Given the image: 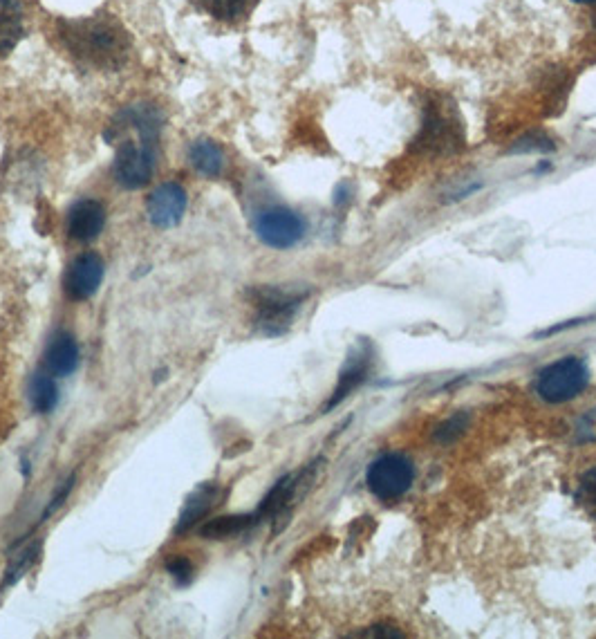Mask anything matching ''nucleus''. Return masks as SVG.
<instances>
[{
	"instance_id": "nucleus-23",
	"label": "nucleus",
	"mask_w": 596,
	"mask_h": 639,
	"mask_svg": "<svg viewBox=\"0 0 596 639\" xmlns=\"http://www.w3.org/2000/svg\"><path fill=\"white\" fill-rule=\"evenodd\" d=\"M532 151H554V144L547 140L545 135H527L520 140L514 148H511V153H532Z\"/></svg>"
},
{
	"instance_id": "nucleus-14",
	"label": "nucleus",
	"mask_w": 596,
	"mask_h": 639,
	"mask_svg": "<svg viewBox=\"0 0 596 639\" xmlns=\"http://www.w3.org/2000/svg\"><path fill=\"white\" fill-rule=\"evenodd\" d=\"M307 474V471H305ZM305 474H298V476H285L278 480V483L272 487V492H269L263 503H260L258 512L254 514L256 521H265V518H276L281 516L287 507L292 505V500L296 498L298 494V487L303 485V478Z\"/></svg>"
},
{
	"instance_id": "nucleus-21",
	"label": "nucleus",
	"mask_w": 596,
	"mask_h": 639,
	"mask_svg": "<svg viewBox=\"0 0 596 639\" xmlns=\"http://www.w3.org/2000/svg\"><path fill=\"white\" fill-rule=\"evenodd\" d=\"M576 500L592 518H596V467L585 471L576 489Z\"/></svg>"
},
{
	"instance_id": "nucleus-9",
	"label": "nucleus",
	"mask_w": 596,
	"mask_h": 639,
	"mask_svg": "<svg viewBox=\"0 0 596 639\" xmlns=\"http://www.w3.org/2000/svg\"><path fill=\"white\" fill-rule=\"evenodd\" d=\"M106 225V209L97 200H79L68 213V234L74 240H95Z\"/></svg>"
},
{
	"instance_id": "nucleus-12",
	"label": "nucleus",
	"mask_w": 596,
	"mask_h": 639,
	"mask_svg": "<svg viewBox=\"0 0 596 639\" xmlns=\"http://www.w3.org/2000/svg\"><path fill=\"white\" fill-rule=\"evenodd\" d=\"M79 366V346L70 332H57L52 337L48 350H45V368L48 373L65 377Z\"/></svg>"
},
{
	"instance_id": "nucleus-18",
	"label": "nucleus",
	"mask_w": 596,
	"mask_h": 639,
	"mask_svg": "<svg viewBox=\"0 0 596 639\" xmlns=\"http://www.w3.org/2000/svg\"><path fill=\"white\" fill-rule=\"evenodd\" d=\"M30 400L34 411L52 413L59 402V388L54 384L52 373H36L30 384Z\"/></svg>"
},
{
	"instance_id": "nucleus-3",
	"label": "nucleus",
	"mask_w": 596,
	"mask_h": 639,
	"mask_svg": "<svg viewBox=\"0 0 596 639\" xmlns=\"http://www.w3.org/2000/svg\"><path fill=\"white\" fill-rule=\"evenodd\" d=\"M249 296L256 310V328L269 337L283 335L305 301L303 292H290L283 287H256Z\"/></svg>"
},
{
	"instance_id": "nucleus-4",
	"label": "nucleus",
	"mask_w": 596,
	"mask_h": 639,
	"mask_svg": "<svg viewBox=\"0 0 596 639\" xmlns=\"http://www.w3.org/2000/svg\"><path fill=\"white\" fill-rule=\"evenodd\" d=\"M590 382V370L579 357L554 361L538 375V395L547 402H570L585 391Z\"/></svg>"
},
{
	"instance_id": "nucleus-26",
	"label": "nucleus",
	"mask_w": 596,
	"mask_h": 639,
	"mask_svg": "<svg viewBox=\"0 0 596 639\" xmlns=\"http://www.w3.org/2000/svg\"><path fill=\"white\" fill-rule=\"evenodd\" d=\"M361 637H402V631L393 626H372L368 631H363Z\"/></svg>"
},
{
	"instance_id": "nucleus-13",
	"label": "nucleus",
	"mask_w": 596,
	"mask_h": 639,
	"mask_svg": "<svg viewBox=\"0 0 596 639\" xmlns=\"http://www.w3.org/2000/svg\"><path fill=\"white\" fill-rule=\"evenodd\" d=\"M25 36V12L21 0H0V57H7Z\"/></svg>"
},
{
	"instance_id": "nucleus-24",
	"label": "nucleus",
	"mask_w": 596,
	"mask_h": 639,
	"mask_svg": "<svg viewBox=\"0 0 596 639\" xmlns=\"http://www.w3.org/2000/svg\"><path fill=\"white\" fill-rule=\"evenodd\" d=\"M72 487H74V474L70 476V478H65L63 483H61V487L57 489V494H54L52 498H50V503H48V507H45V512H43V521H48V518L57 512V509L65 503V500H68V496H70V492H72Z\"/></svg>"
},
{
	"instance_id": "nucleus-17",
	"label": "nucleus",
	"mask_w": 596,
	"mask_h": 639,
	"mask_svg": "<svg viewBox=\"0 0 596 639\" xmlns=\"http://www.w3.org/2000/svg\"><path fill=\"white\" fill-rule=\"evenodd\" d=\"M455 142V126H451L449 119H444L440 113H431L426 117L422 135H419V144L433 148V151H442V148H451Z\"/></svg>"
},
{
	"instance_id": "nucleus-22",
	"label": "nucleus",
	"mask_w": 596,
	"mask_h": 639,
	"mask_svg": "<svg viewBox=\"0 0 596 639\" xmlns=\"http://www.w3.org/2000/svg\"><path fill=\"white\" fill-rule=\"evenodd\" d=\"M166 570H169L171 577L178 581V586H189L193 581V566L186 557H171L166 561Z\"/></svg>"
},
{
	"instance_id": "nucleus-27",
	"label": "nucleus",
	"mask_w": 596,
	"mask_h": 639,
	"mask_svg": "<svg viewBox=\"0 0 596 639\" xmlns=\"http://www.w3.org/2000/svg\"><path fill=\"white\" fill-rule=\"evenodd\" d=\"M574 3H581V5H592V3H596V0H574Z\"/></svg>"
},
{
	"instance_id": "nucleus-20",
	"label": "nucleus",
	"mask_w": 596,
	"mask_h": 639,
	"mask_svg": "<svg viewBox=\"0 0 596 639\" xmlns=\"http://www.w3.org/2000/svg\"><path fill=\"white\" fill-rule=\"evenodd\" d=\"M39 552H41V541H34L30 545H25V548L21 552H16L12 561H9V566L5 570V579H3V590L12 588L14 583H18L23 579V574L30 570L34 566V561L39 559Z\"/></svg>"
},
{
	"instance_id": "nucleus-28",
	"label": "nucleus",
	"mask_w": 596,
	"mask_h": 639,
	"mask_svg": "<svg viewBox=\"0 0 596 639\" xmlns=\"http://www.w3.org/2000/svg\"><path fill=\"white\" fill-rule=\"evenodd\" d=\"M594 18H596V16H594Z\"/></svg>"
},
{
	"instance_id": "nucleus-10",
	"label": "nucleus",
	"mask_w": 596,
	"mask_h": 639,
	"mask_svg": "<svg viewBox=\"0 0 596 639\" xmlns=\"http://www.w3.org/2000/svg\"><path fill=\"white\" fill-rule=\"evenodd\" d=\"M368 370H370V346L361 344L359 348L352 350L350 357L346 359V366H343L341 370L337 388H334V393L325 409H334V406L346 400L355 388H359L363 382H366Z\"/></svg>"
},
{
	"instance_id": "nucleus-6",
	"label": "nucleus",
	"mask_w": 596,
	"mask_h": 639,
	"mask_svg": "<svg viewBox=\"0 0 596 639\" xmlns=\"http://www.w3.org/2000/svg\"><path fill=\"white\" fill-rule=\"evenodd\" d=\"M254 229H256V236L263 240L267 247L290 249L303 238L305 222L292 209L272 207L258 213Z\"/></svg>"
},
{
	"instance_id": "nucleus-16",
	"label": "nucleus",
	"mask_w": 596,
	"mask_h": 639,
	"mask_svg": "<svg viewBox=\"0 0 596 639\" xmlns=\"http://www.w3.org/2000/svg\"><path fill=\"white\" fill-rule=\"evenodd\" d=\"M189 162L198 173L207 175V178H216V175H220L222 166H225V155H222L216 142L198 140L189 148Z\"/></svg>"
},
{
	"instance_id": "nucleus-19",
	"label": "nucleus",
	"mask_w": 596,
	"mask_h": 639,
	"mask_svg": "<svg viewBox=\"0 0 596 639\" xmlns=\"http://www.w3.org/2000/svg\"><path fill=\"white\" fill-rule=\"evenodd\" d=\"M198 5L209 16L218 18V21L236 23L251 12V7L256 5V0H198Z\"/></svg>"
},
{
	"instance_id": "nucleus-8",
	"label": "nucleus",
	"mask_w": 596,
	"mask_h": 639,
	"mask_svg": "<svg viewBox=\"0 0 596 639\" xmlns=\"http://www.w3.org/2000/svg\"><path fill=\"white\" fill-rule=\"evenodd\" d=\"M186 202H189L186 200V191L178 182H164L151 193V198H148V220H151L157 229H171L182 220Z\"/></svg>"
},
{
	"instance_id": "nucleus-25",
	"label": "nucleus",
	"mask_w": 596,
	"mask_h": 639,
	"mask_svg": "<svg viewBox=\"0 0 596 639\" xmlns=\"http://www.w3.org/2000/svg\"><path fill=\"white\" fill-rule=\"evenodd\" d=\"M464 426H467V418L464 415H458V418H453L446 422L440 431H437V438L440 440H453L458 438V435L464 431Z\"/></svg>"
},
{
	"instance_id": "nucleus-2",
	"label": "nucleus",
	"mask_w": 596,
	"mask_h": 639,
	"mask_svg": "<svg viewBox=\"0 0 596 639\" xmlns=\"http://www.w3.org/2000/svg\"><path fill=\"white\" fill-rule=\"evenodd\" d=\"M110 131L133 133L117 126H110ZM133 135L135 137H128V140L119 142L115 166H113V173L119 187L130 189V191L142 189L144 184L151 182L155 173V157H157L155 137H146L139 133H133Z\"/></svg>"
},
{
	"instance_id": "nucleus-5",
	"label": "nucleus",
	"mask_w": 596,
	"mask_h": 639,
	"mask_svg": "<svg viewBox=\"0 0 596 639\" xmlns=\"http://www.w3.org/2000/svg\"><path fill=\"white\" fill-rule=\"evenodd\" d=\"M415 469L413 462L399 453H386L375 460L368 469V487L379 500H397L413 485Z\"/></svg>"
},
{
	"instance_id": "nucleus-1",
	"label": "nucleus",
	"mask_w": 596,
	"mask_h": 639,
	"mask_svg": "<svg viewBox=\"0 0 596 639\" xmlns=\"http://www.w3.org/2000/svg\"><path fill=\"white\" fill-rule=\"evenodd\" d=\"M59 39L74 61L97 72L121 70L133 50L126 27L108 14L61 21Z\"/></svg>"
},
{
	"instance_id": "nucleus-11",
	"label": "nucleus",
	"mask_w": 596,
	"mask_h": 639,
	"mask_svg": "<svg viewBox=\"0 0 596 639\" xmlns=\"http://www.w3.org/2000/svg\"><path fill=\"white\" fill-rule=\"evenodd\" d=\"M220 496V489L216 483H202L195 492L186 498L182 514L175 525V534L191 532L195 525L209 516V512L216 507V500Z\"/></svg>"
},
{
	"instance_id": "nucleus-15",
	"label": "nucleus",
	"mask_w": 596,
	"mask_h": 639,
	"mask_svg": "<svg viewBox=\"0 0 596 639\" xmlns=\"http://www.w3.org/2000/svg\"><path fill=\"white\" fill-rule=\"evenodd\" d=\"M256 523L254 514H236V516H220V518H211V521L204 523L200 527V534L204 539L211 541H225V539H234V536L242 534Z\"/></svg>"
},
{
	"instance_id": "nucleus-7",
	"label": "nucleus",
	"mask_w": 596,
	"mask_h": 639,
	"mask_svg": "<svg viewBox=\"0 0 596 639\" xmlns=\"http://www.w3.org/2000/svg\"><path fill=\"white\" fill-rule=\"evenodd\" d=\"M101 281H104V261L97 254H81L65 272L63 287L70 299L86 301L97 294Z\"/></svg>"
}]
</instances>
